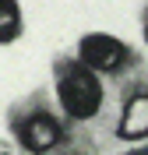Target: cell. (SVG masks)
Listing matches in <instances>:
<instances>
[{
	"mask_svg": "<svg viewBox=\"0 0 148 155\" xmlns=\"http://www.w3.org/2000/svg\"><path fill=\"white\" fill-rule=\"evenodd\" d=\"M57 95L71 120H92L102 109V81L92 67L74 60L57 71Z\"/></svg>",
	"mask_w": 148,
	"mask_h": 155,
	"instance_id": "cell-1",
	"label": "cell"
},
{
	"mask_svg": "<svg viewBox=\"0 0 148 155\" xmlns=\"http://www.w3.org/2000/svg\"><path fill=\"white\" fill-rule=\"evenodd\" d=\"M18 141L28 152H49L60 141V124L49 113H28L18 124Z\"/></svg>",
	"mask_w": 148,
	"mask_h": 155,
	"instance_id": "cell-3",
	"label": "cell"
},
{
	"mask_svg": "<svg viewBox=\"0 0 148 155\" xmlns=\"http://www.w3.org/2000/svg\"><path fill=\"white\" fill-rule=\"evenodd\" d=\"M148 134V95H130L120 113V137L141 141Z\"/></svg>",
	"mask_w": 148,
	"mask_h": 155,
	"instance_id": "cell-4",
	"label": "cell"
},
{
	"mask_svg": "<svg viewBox=\"0 0 148 155\" xmlns=\"http://www.w3.org/2000/svg\"><path fill=\"white\" fill-rule=\"evenodd\" d=\"M78 60L95 74H117L127 64V46L109 32H88L78 46Z\"/></svg>",
	"mask_w": 148,
	"mask_h": 155,
	"instance_id": "cell-2",
	"label": "cell"
},
{
	"mask_svg": "<svg viewBox=\"0 0 148 155\" xmlns=\"http://www.w3.org/2000/svg\"><path fill=\"white\" fill-rule=\"evenodd\" d=\"M127 155H148V148H134V152H127Z\"/></svg>",
	"mask_w": 148,
	"mask_h": 155,
	"instance_id": "cell-6",
	"label": "cell"
},
{
	"mask_svg": "<svg viewBox=\"0 0 148 155\" xmlns=\"http://www.w3.org/2000/svg\"><path fill=\"white\" fill-rule=\"evenodd\" d=\"M145 42H148V18H145Z\"/></svg>",
	"mask_w": 148,
	"mask_h": 155,
	"instance_id": "cell-7",
	"label": "cell"
},
{
	"mask_svg": "<svg viewBox=\"0 0 148 155\" xmlns=\"http://www.w3.org/2000/svg\"><path fill=\"white\" fill-rule=\"evenodd\" d=\"M18 35H21L18 0H0V42H14Z\"/></svg>",
	"mask_w": 148,
	"mask_h": 155,
	"instance_id": "cell-5",
	"label": "cell"
}]
</instances>
